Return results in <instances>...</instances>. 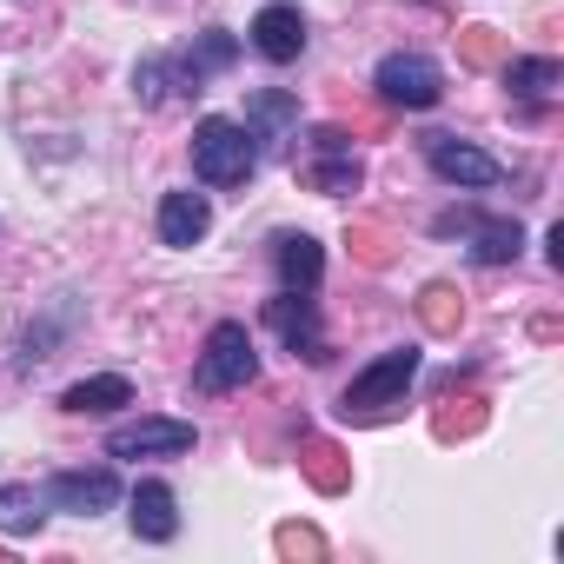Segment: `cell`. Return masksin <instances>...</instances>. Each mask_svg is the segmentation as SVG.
<instances>
[{
  "instance_id": "1",
  "label": "cell",
  "mask_w": 564,
  "mask_h": 564,
  "mask_svg": "<svg viewBox=\"0 0 564 564\" xmlns=\"http://www.w3.org/2000/svg\"><path fill=\"white\" fill-rule=\"evenodd\" d=\"M252 166H259V140L246 133V120L206 113L193 127V173L206 186H239V180H252Z\"/></svg>"
},
{
  "instance_id": "2",
  "label": "cell",
  "mask_w": 564,
  "mask_h": 564,
  "mask_svg": "<svg viewBox=\"0 0 564 564\" xmlns=\"http://www.w3.org/2000/svg\"><path fill=\"white\" fill-rule=\"evenodd\" d=\"M419 379V352L412 346H392L386 359H372L352 386H346V399H339V412L346 419H386L392 405H405V386Z\"/></svg>"
},
{
  "instance_id": "3",
  "label": "cell",
  "mask_w": 564,
  "mask_h": 564,
  "mask_svg": "<svg viewBox=\"0 0 564 564\" xmlns=\"http://www.w3.org/2000/svg\"><path fill=\"white\" fill-rule=\"evenodd\" d=\"M199 392H239V386H252L259 379V352H252V333L239 326V319H219L213 333H206V346H199Z\"/></svg>"
},
{
  "instance_id": "4",
  "label": "cell",
  "mask_w": 564,
  "mask_h": 564,
  "mask_svg": "<svg viewBox=\"0 0 564 564\" xmlns=\"http://www.w3.org/2000/svg\"><path fill=\"white\" fill-rule=\"evenodd\" d=\"M372 87H379V100H386V107L425 113V107H438V100H445V67H438V61H425V54H386V61L372 67Z\"/></svg>"
},
{
  "instance_id": "5",
  "label": "cell",
  "mask_w": 564,
  "mask_h": 564,
  "mask_svg": "<svg viewBox=\"0 0 564 564\" xmlns=\"http://www.w3.org/2000/svg\"><path fill=\"white\" fill-rule=\"evenodd\" d=\"M425 166H432L445 186H498V180H505V166H498L485 147L458 140V133H425Z\"/></svg>"
},
{
  "instance_id": "6",
  "label": "cell",
  "mask_w": 564,
  "mask_h": 564,
  "mask_svg": "<svg viewBox=\"0 0 564 564\" xmlns=\"http://www.w3.org/2000/svg\"><path fill=\"white\" fill-rule=\"evenodd\" d=\"M193 425L186 419H133V425H113L107 432V458H180L193 452Z\"/></svg>"
},
{
  "instance_id": "7",
  "label": "cell",
  "mask_w": 564,
  "mask_h": 564,
  "mask_svg": "<svg viewBox=\"0 0 564 564\" xmlns=\"http://www.w3.org/2000/svg\"><path fill=\"white\" fill-rule=\"evenodd\" d=\"M41 498H47L54 511H74V518H100V511L120 505V478H113L107 465H94V471H54Z\"/></svg>"
},
{
  "instance_id": "8",
  "label": "cell",
  "mask_w": 564,
  "mask_h": 564,
  "mask_svg": "<svg viewBox=\"0 0 564 564\" xmlns=\"http://www.w3.org/2000/svg\"><path fill=\"white\" fill-rule=\"evenodd\" d=\"M438 232H465L471 239V259H485V265H511L518 246H524L518 219H485V213H445Z\"/></svg>"
},
{
  "instance_id": "9",
  "label": "cell",
  "mask_w": 564,
  "mask_h": 564,
  "mask_svg": "<svg viewBox=\"0 0 564 564\" xmlns=\"http://www.w3.org/2000/svg\"><path fill=\"white\" fill-rule=\"evenodd\" d=\"M252 34V54L259 61H272V67H293L300 54H306V21H300V8H259V21L246 28Z\"/></svg>"
},
{
  "instance_id": "10",
  "label": "cell",
  "mask_w": 564,
  "mask_h": 564,
  "mask_svg": "<svg viewBox=\"0 0 564 564\" xmlns=\"http://www.w3.org/2000/svg\"><path fill=\"white\" fill-rule=\"evenodd\" d=\"M265 326L286 339L293 352H306V359H326V339H319V313H313V300L306 293H279V300H265Z\"/></svg>"
},
{
  "instance_id": "11",
  "label": "cell",
  "mask_w": 564,
  "mask_h": 564,
  "mask_svg": "<svg viewBox=\"0 0 564 564\" xmlns=\"http://www.w3.org/2000/svg\"><path fill=\"white\" fill-rule=\"evenodd\" d=\"M272 265H279V286L313 293L319 272H326V252H319L313 232H279V239H272Z\"/></svg>"
},
{
  "instance_id": "12",
  "label": "cell",
  "mask_w": 564,
  "mask_h": 564,
  "mask_svg": "<svg viewBox=\"0 0 564 564\" xmlns=\"http://www.w3.org/2000/svg\"><path fill=\"white\" fill-rule=\"evenodd\" d=\"M206 226H213V206H206V193H166L160 199V246H199L206 239Z\"/></svg>"
},
{
  "instance_id": "13",
  "label": "cell",
  "mask_w": 564,
  "mask_h": 564,
  "mask_svg": "<svg viewBox=\"0 0 564 564\" xmlns=\"http://www.w3.org/2000/svg\"><path fill=\"white\" fill-rule=\"evenodd\" d=\"M313 147H319V160L306 166V186H319V193H359V160L346 153V133H313Z\"/></svg>"
},
{
  "instance_id": "14",
  "label": "cell",
  "mask_w": 564,
  "mask_h": 564,
  "mask_svg": "<svg viewBox=\"0 0 564 564\" xmlns=\"http://www.w3.org/2000/svg\"><path fill=\"white\" fill-rule=\"evenodd\" d=\"M133 531H140L147 544H173V538H180V505H173V491H166L160 478L133 485Z\"/></svg>"
},
{
  "instance_id": "15",
  "label": "cell",
  "mask_w": 564,
  "mask_h": 564,
  "mask_svg": "<svg viewBox=\"0 0 564 564\" xmlns=\"http://www.w3.org/2000/svg\"><path fill=\"white\" fill-rule=\"evenodd\" d=\"M113 405H133V379H120V372H100V379H80V386H67L61 392V412H113Z\"/></svg>"
},
{
  "instance_id": "16",
  "label": "cell",
  "mask_w": 564,
  "mask_h": 564,
  "mask_svg": "<svg viewBox=\"0 0 564 564\" xmlns=\"http://www.w3.org/2000/svg\"><path fill=\"white\" fill-rule=\"evenodd\" d=\"M293 120H300V107H293V94H279V87H265V94L246 100V133L252 140H286Z\"/></svg>"
},
{
  "instance_id": "17",
  "label": "cell",
  "mask_w": 564,
  "mask_h": 564,
  "mask_svg": "<svg viewBox=\"0 0 564 564\" xmlns=\"http://www.w3.org/2000/svg\"><path fill=\"white\" fill-rule=\"evenodd\" d=\"M47 524V498L34 485H0V531L8 538H28Z\"/></svg>"
},
{
  "instance_id": "18",
  "label": "cell",
  "mask_w": 564,
  "mask_h": 564,
  "mask_svg": "<svg viewBox=\"0 0 564 564\" xmlns=\"http://www.w3.org/2000/svg\"><path fill=\"white\" fill-rule=\"evenodd\" d=\"M557 80H564V67H557V61H511V74H505V87H511L518 100H544Z\"/></svg>"
},
{
  "instance_id": "19",
  "label": "cell",
  "mask_w": 564,
  "mask_h": 564,
  "mask_svg": "<svg viewBox=\"0 0 564 564\" xmlns=\"http://www.w3.org/2000/svg\"><path fill=\"white\" fill-rule=\"evenodd\" d=\"M232 54H239V41L226 34V28H206L199 34V47H186V67L206 80V74H219V67H232Z\"/></svg>"
}]
</instances>
